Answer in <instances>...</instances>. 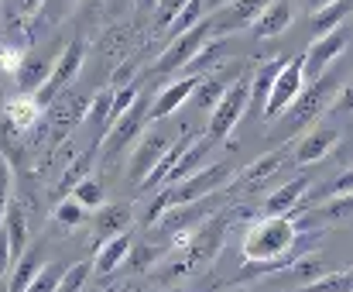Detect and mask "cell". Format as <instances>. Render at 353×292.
I'll use <instances>...</instances> for the list:
<instances>
[{
    "mask_svg": "<svg viewBox=\"0 0 353 292\" xmlns=\"http://www.w3.org/2000/svg\"><path fill=\"white\" fill-rule=\"evenodd\" d=\"M312 241H319V234H302V227L292 217H268L247 231L243 258L250 265L236 279H254V275H271L278 269H288Z\"/></svg>",
    "mask_w": 353,
    "mask_h": 292,
    "instance_id": "obj_1",
    "label": "cell"
},
{
    "mask_svg": "<svg viewBox=\"0 0 353 292\" xmlns=\"http://www.w3.org/2000/svg\"><path fill=\"white\" fill-rule=\"evenodd\" d=\"M247 210H220V213H213L196 234H192V241L175 255V258H168L165 265H161V279L158 282H168V279H179V275H189V272H196V269H206L216 255H220V248H223V237H227V231L234 227L236 220L243 217Z\"/></svg>",
    "mask_w": 353,
    "mask_h": 292,
    "instance_id": "obj_2",
    "label": "cell"
},
{
    "mask_svg": "<svg viewBox=\"0 0 353 292\" xmlns=\"http://www.w3.org/2000/svg\"><path fill=\"white\" fill-rule=\"evenodd\" d=\"M330 100H336V72H323L316 83H305V90L292 100V107L271 124L268 138L281 145L302 138L316 121H323V110L330 107Z\"/></svg>",
    "mask_w": 353,
    "mask_h": 292,
    "instance_id": "obj_3",
    "label": "cell"
},
{
    "mask_svg": "<svg viewBox=\"0 0 353 292\" xmlns=\"http://www.w3.org/2000/svg\"><path fill=\"white\" fill-rule=\"evenodd\" d=\"M234 175H236V165L223 158V162H213V165H206V168L192 172L189 179H182V182H175V186H165V189H161V196L151 203V210H148V220H144V224H151V227H154V224H158V217H161L168 206L203 199V196H210V193L223 189Z\"/></svg>",
    "mask_w": 353,
    "mask_h": 292,
    "instance_id": "obj_4",
    "label": "cell"
},
{
    "mask_svg": "<svg viewBox=\"0 0 353 292\" xmlns=\"http://www.w3.org/2000/svg\"><path fill=\"white\" fill-rule=\"evenodd\" d=\"M250 90H254V76L243 69L234 79V86L223 93V100L210 110V124H206V142L210 145L230 138V131L240 124V117L250 110Z\"/></svg>",
    "mask_w": 353,
    "mask_h": 292,
    "instance_id": "obj_5",
    "label": "cell"
},
{
    "mask_svg": "<svg viewBox=\"0 0 353 292\" xmlns=\"http://www.w3.org/2000/svg\"><path fill=\"white\" fill-rule=\"evenodd\" d=\"M223 203H227V189H216V193H210V196H203V199H192V203L168 206V210L158 217L154 231H158L161 237H172V234H179V231H196V227H203L213 213H220Z\"/></svg>",
    "mask_w": 353,
    "mask_h": 292,
    "instance_id": "obj_6",
    "label": "cell"
},
{
    "mask_svg": "<svg viewBox=\"0 0 353 292\" xmlns=\"http://www.w3.org/2000/svg\"><path fill=\"white\" fill-rule=\"evenodd\" d=\"M210 38H216V31H213L210 14H206L199 24H192L189 31H182V35H175V38L168 41V48L158 55L154 69H158V72H179V69H185V66L199 55V48H203Z\"/></svg>",
    "mask_w": 353,
    "mask_h": 292,
    "instance_id": "obj_7",
    "label": "cell"
},
{
    "mask_svg": "<svg viewBox=\"0 0 353 292\" xmlns=\"http://www.w3.org/2000/svg\"><path fill=\"white\" fill-rule=\"evenodd\" d=\"M305 90V55H292L285 66H281V72H278V79H274V90H271V97H268V107H264V121L268 124H274L288 107H292V100L299 97Z\"/></svg>",
    "mask_w": 353,
    "mask_h": 292,
    "instance_id": "obj_8",
    "label": "cell"
},
{
    "mask_svg": "<svg viewBox=\"0 0 353 292\" xmlns=\"http://www.w3.org/2000/svg\"><path fill=\"white\" fill-rule=\"evenodd\" d=\"M83 59H86V41H83V38H72V41L62 48V55H59V62H55L52 76L45 79V86L34 93V100H38L41 107H48L59 93H65V90H69V83L76 79V72L83 69Z\"/></svg>",
    "mask_w": 353,
    "mask_h": 292,
    "instance_id": "obj_9",
    "label": "cell"
},
{
    "mask_svg": "<svg viewBox=\"0 0 353 292\" xmlns=\"http://www.w3.org/2000/svg\"><path fill=\"white\" fill-rule=\"evenodd\" d=\"M347 41H350V28L340 24L333 35H323L309 45L305 52V83H316L323 72H330V66L347 52Z\"/></svg>",
    "mask_w": 353,
    "mask_h": 292,
    "instance_id": "obj_10",
    "label": "cell"
},
{
    "mask_svg": "<svg viewBox=\"0 0 353 292\" xmlns=\"http://www.w3.org/2000/svg\"><path fill=\"white\" fill-rule=\"evenodd\" d=\"M62 48H65L62 41H52L48 52H24V59H21V66H17V72H14L21 93H38V90L45 86V79L52 76V69H55Z\"/></svg>",
    "mask_w": 353,
    "mask_h": 292,
    "instance_id": "obj_11",
    "label": "cell"
},
{
    "mask_svg": "<svg viewBox=\"0 0 353 292\" xmlns=\"http://www.w3.org/2000/svg\"><path fill=\"white\" fill-rule=\"evenodd\" d=\"M144 121H148V114H144V100L137 97V104H134L123 117H117V121L110 124V131L100 138V162H110L117 151H123V148L130 145V142L141 135Z\"/></svg>",
    "mask_w": 353,
    "mask_h": 292,
    "instance_id": "obj_12",
    "label": "cell"
},
{
    "mask_svg": "<svg viewBox=\"0 0 353 292\" xmlns=\"http://www.w3.org/2000/svg\"><path fill=\"white\" fill-rule=\"evenodd\" d=\"M172 145H175V142H172V135H168V131H161V128L148 131V135L141 138V145L134 148V155H130L127 179H130V182H144V175L161 162V155H165Z\"/></svg>",
    "mask_w": 353,
    "mask_h": 292,
    "instance_id": "obj_13",
    "label": "cell"
},
{
    "mask_svg": "<svg viewBox=\"0 0 353 292\" xmlns=\"http://www.w3.org/2000/svg\"><path fill=\"white\" fill-rule=\"evenodd\" d=\"M268 3L271 0H230L227 7L210 14L213 31L216 35H230V31H240V28H254V21L268 10Z\"/></svg>",
    "mask_w": 353,
    "mask_h": 292,
    "instance_id": "obj_14",
    "label": "cell"
},
{
    "mask_svg": "<svg viewBox=\"0 0 353 292\" xmlns=\"http://www.w3.org/2000/svg\"><path fill=\"white\" fill-rule=\"evenodd\" d=\"M336 142H340V128H336L333 121H316V124L299 138V145H295V162H299V165H312V162H319Z\"/></svg>",
    "mask_w": 353,
    "mask_h": 292,
    "instance_id": "obj_15",
    "label": "cell"
},
{
    "mask_svg": "<svg viewBox=\"0 0 353 292\" xmlns=\"http://www.w3.org/2000/svg\"><path fill=\"white\" fill-rule=\"evenodd\" d=\"M243 72V66H216L213 72H206V79H199V86H196V93H192V104H196V110H213L220 100H223V93L234 86V79Z\"/></svg>",
    "mask_w": 353,
    "mask_h": 292,
    "instance_id": "obj_16",
    "label": "cell"
},
{
    "mask_svg": "<svg viewBox=\"0 0 353 292\" xmlns=\"http://www.w3.org/2000/svg\"><path fill=\"white\" fill-rule=\"evenodd\" d=\"M196 86H199L196 76H185V79H175L172 86H165V90L158 93V100L151 104L148 121H165V117H172V114H175V110L196 93Z\"/></svg>",
    "mask_w": 353,
    "mask_h": 292,
    "instance_id": "obj_17",
    "label": "cell"
},
{
    "mask_svg": "<svg viewBox=\"0 0 353 292\" xmlns=\"http://www.w3.org/2000/svg\"><path fill=\"white\" fill-rule=\"evenodd\" d=\"M305 193H309V179H305V175H295L292 182H285L281 189H274V193L268 196L264 213H268V217H288V213L305 199Z\"/></svg>",
    "mask_w": 353,
    "mask_h": 292,
    "instance_id": "obj_18",
    "label": "cell"
},
{
    "mask_svg": "<svg viewBox=\"0 0 353 292\" xmlns=\"http://www.w3.org/2000/svg\"><path fill=\"white\" fill-rule=\"evenodd\" d=\"M130 255V234L123 231L117 237H107L100 248H97V258H93V275L97 279H107L114 269H117L120 262Z\"/></svg>",
    "mask_w": 353,
    "mask_h": 292,
    "instance_id": "obj_19",
    "label": "cell"
},
{
    "mask_svg": "<svg viewBox=\"0 0 353 292\" xmlns=\"http://www.w3.org/2000/svg\"><path fill=\"white\" fill-rule=\"evenodd\" d=\"M189 148H192V135H189V131H182V135L175 138V145H172L168 151H165V155H161V162H158V165H154V168H151V172L144 175V182H141V186H144V189H158V186H165L168 172H172V168L179 165V158H182V155H185Z\"/></svg>",
    "mask_w": 353,
    "mask_h": 292,
    "instance_id": "obj_20",
    "label": "cell"
},
{
    "mask_svg": "<svg viewBox=\"0 0 353 292\" xmlns=\"http://www.w3.org/2000/svg\"><path fill=\"white\" fill-rule=\"evenodd\" d=\"M292 24V3L288 0H271L268 10L254 21V38H278Z\"/></svg>",
    "mask_w": 353,
    "mask_h": 292,
    "instance_id": "obj_21",
    "label": "cell"
},
{
    "mask_svg": "<svg viewBox=\"0 0 353 292\" xmlns=\"http://www.w3.org/2000/svg\"><path fill=\"white\" fill-rule=\"evenodd\" d=\"M48 262H45V251L41 248H28L17 262H14V269H10V292H28V286L38 279V272L45 269Z\"/></svg>",
    "mask_w": 353,
    "mask_h": 292,
    "instance_id": "obj_22",
    "label": "cell"
},
{
    "mask_svg": "<svg viewBox=\"0 0 353 292\" xmlns=\"http://www.w3.org/2000/svg\"><path fill=\"white\" fill-rule=\"evenodd\" d=\"M288 162H295V155H288V148H274V151H268V155H261L250 168H243V175H240V182H247V186H261L264 179H271L278 168H285Z\"/></svg>",
    "mask_w": 353,
    "mask_h": 292,
    "instance_id": "obj_23",
    "label": "cell"
},
{
    "mask_svg": "<svg viewBox=\"0 0 353 292\" xmlns=\"http://www.w3.org/2000/svg\"><path fill=\"white\" fill-rule=\"evenodd\" d=\"M230 55V45H227V35H216V38H210L203 48H199V55L185 66V72L189 76H206V72H213L216 66H223V59Z\"/></svg>",
    "mask_w": 353,
    "mask_h": 292,
    "instance_id": "obj_24",
    "label": "cell"
},
{
    "mask_svg": "<svg viewBox=\"0 0 353 292\" xmlns=\"http://www.w3.org/2000/svg\"><path fill=\"white\" fill-rule=\"evenodd\" d=\"M350 14H353V0H333L330 7H323V10L312 14V35H316V38L333 35L340 24H347Z\"/></svg>",
    "mask_w": 353,
    "mask_h": 292,
    "instance_id": "obj_25",
    "label": "cell"
},
{
    "mask_svg": "<svg viewBox=\"0 0 353 292\" xmlns=\"http://www.w3.org/2000/svg\"><path fill=\"white\" fill-rule=\"evenodd\" d=\"M281 66H285V62H281V59H274V62H264V66L257 69V76H254V90H250V110L264 114L268 97H271V90H274V79H278Z\"/></svg>",
    "mask_w": 353,
    "mask_h": 292,
    "instance_id": "obj_26",
    "label": "cell"
},
{
    "mask_svg": "<svg viewBox=\"0 0 353 292\" xmlns=\"http://www.w3.org/2000/svg\"><path fill=\"white\" fill-rule=\"evenodd\" d=\"M127 224H130V206H100V213H97V220H93V227H97V237H117L127 231Z\"/></svg>",
    "mask_w": 353,
    "mask_h": 292,
    "instance_id": "obj_27",
    "label": "cell"
},
{
    "mask_svg": "<svg viewBox=\"0 0 353 292\" xmlns=\"http://www.w3.org/2000/svg\"><path fill=\"white\" fill-rule=\"evenodd\" d=\"M3 227H7V237H10V251H14V262L28 251V217H24V206L14 199L10 203V210H7V220H3Z\"/></svg>",
    "mask_w": 353,
    "mask_h": 292,
    "instance_id": "obj_28",
    "label": "cell"
},
{
    "mask_svg": "<svg viewBox=\"0 0 353 292\" xmlns=\"http://www.w3.org/2000/svg\"><path fill=\"white\" fill-rule=\"evenodd\" d=\"M38 110H41V104L34 100V93H21L17 100H10L7 117L14 121V128H31L34 117H38Z\"/></svg>",
    "mask_w": 353,
    "mask_h": 292,
    "instance_id": "obj_29",
    "label": "cell"
},
{
    "mask_svg": "<svg viewBox=\"0 0 353 292\" xmlns=\"http://www.w3.org/2000/svg\"><path fill=\"white\" fill-rule=\"evenodd\" d=\"M110 110H114V86H107V90H100V93L93 97L86 121H90L93 128H100V131L107 135V131H110Z\"/></svg>",
    "mask_w": 353,
    "mask_h": 292,
    "instance_id": "obj_30",
    "label": "cell"
},
{
    "mask_svg": "<svg viewBox=\"0 0 353 292\" xmlns=\"http://www.w3.org/2000/svg\"><path fill=\"white\" fill-rule=\"evenodd\" d=\"M206 148H210V142L206 145H192L182 158H179V165L168 172V179H165V186H175V182H182V179H189L199 165H203V158H206Z\"/></svg>",
    "mask_w": 353,
    "mask_h": 292,
    "instance_id": "obj_31",
    "label": "cell"
},
{
    "mask_svg": "<svg viewBox=\"0 0 353 292\" xmlns=\"http://www.w3.org/2000/svg\"><path fill=\"white\" fill-rule=\"evenodd\" d=\"M347 193H353V168H347L343 175H336L333 182L319 186L316 193H305V203L312 206V203H319V199H330V196H347Z\"/></svg>",
    "mask_w": 353,
    "mask_h": 292,
    "instance_id": "obj_32",
    "label": "cell"
},
{
    "mask_svg": "<svg viewBox=\"0 0 353 292\" xmlns=\"http://www.w3.org/2000/svg\"><path fill=\"white\" fill-rule=\"evenodd\" d=\"M299 292H353V269L350 272H333V275H323L309 286H302Z\"/></svg>",
    "mask_w": 353,
    "mask_h": 292,
    "instance_id": "obj_33",
    "label": "cell"
},
{
    "mask_svg": "<svg viewBox=\"0 0 353 292\" xmlns=\"http://www.w3.org/2000/svg\"><path fill=\"white\" fill-rule=\"evenodd\" d=\"M292 279H299V282H316V279H323L326 275V265H323V258H302V262H292L288 269H285Z\"/></svg>",
    "mask_w": 353,
    "mask_h": 292,
    "instance_id": "obj_34",
    "label": "cell"
},
{
    "mask_svg": "<svg viewBox=\"0 0 353 292\" xmlns=\"http://www.w3.org/2000/svg\"><path fill=\"white\" fill-rule=\"evenodd\" d=\"M79 3H83V0H45L41 10H38V21H41V24H59V21H65Z\"/></svg>",
    "mask_w": 353,
    "mask_h": 292,
    "instance_id": "obj_35",
    "label": "cell"
},
{
    "mask_svg": "<svg viewBox=\"0 0 353 292\" xmlns=\"http://www.w3.org/2000/svg\"><path fill=\"white\" fill-rule=\"evenodd\" d=\"M65 272H69V269H65L62 262H52V265H45V269L38 272V279L28 286V292H55Z\"/></svg>",
    "mask_w": 353,
    "mask_h": 292,
    "instance_id": "obj_36",
    "label": "cell"
},
{
    "mask_svg": "<svg viewBox=\"0 0 353 292\" xmlns=\"http://www.w3.org/2000/svg\"><path fill=\"white\" fill-rule=\"evenodd\" d=\"M72 196H76L83 206H90V210H100V206H103V186H100L97 179H79V182L72 186Z\"/></svg>",
    "mask_w": 353,
    "mask_h": 292,
    "instance_id": "obj_37",
    "label": "cell"
},
{
    "mask_svg": "<svg viewBox=\"0 0 353 292\" xmlns=\"http://www.w3.org/2000/svg\"><path fill=\"white\" fill-rule=\"evenodd\" d=\"M90 275H93V265L90 262H76V265H69V272L62 275V282H59L55 292H83Z\"/></svg>",
    "mask_w": 353,
    "mask_h": 292,
    "instance_id": "obj_38",
    "label": "cell"
},
{
    "mask_svg": "<svg viewBox=\"0 0 353 292\" xmlns=\"http://www.w3.org/2000/svg\"><path fill=\"white\" fill-rule=\"evenodd\" d=\"M203 17H206V3H203V0H189V3H185V10L172 21V38H175V35H182V31H189V28H192V24H199Z\"/></svg>",
    "mask_w": 353,
    "mask_h": 292,
    "instance_id": "obj_39",
    "label": "cell"
},
{
    "mask_svg": "<svg viewBox=\"0 0 353 292\" xmlns=\"http://www.w3.org/2000/svg\"><path fill=\"white\" fill-rule=\"evenodd\" d=\"M10 203H14V172H10V162L0 155V227L7 220Z\"/></svg>",
    "mask_w": 353,
    "mask_h": 292,
    "instance_id": "obj_40",
    "label": "cell"
},
{
    "mask_svg": "<svg viewBox=\"0 0 353 292\" xmlns=\"http://www.w3.org/2000/svg\"><path fill=\"white\" fill-rule=\"evenodd\" d=\"M323 220H353V193L347 196H330L326 206H319Z\"/></svg>",
    "mask_w": 353,
    "mask_h": 292,
    "instance_id": "obj_41",
    "label": "cell"
},
{
    "mask_svg": "<svg viewBox=\"0 0 353 292\" xmlns=\"http://www.w3.org/2000/svg\"><path fill=\"white\" fill-rule=\"evenodd\" d=\"M83 210H86V206H83L76 196H65V199L59 203V210H55V220H59L62 227H76V224L83 220Z\"/></svg>",
    "mask_w": 353,
    "mask_h": 292,
    "instance_id": "obj_42",
    "label": "cell"
},
{
    "mask_svg": "<svg viewBox=\"0 0 353 292\" xmlns=\"http://www.w3.org/2000/svg\"><path fill=\"white\" fill-rule=\"evenodd\" d=\"M137 86H120V90H114V110H110V124L117 121V117H123L134 104H137Z\"/></svg>",
    "mask_w": 353,
    "mask_h": 292,
    "instance_id": "obj_43",
    "label": "cell"
},
{
    "mask_svg": "<svg viewBox=\"0 0 353 292\" xmlns=\"http://www.w3.org/2000/svg\"><path fill=\"white\" fill-rule=\"evenodd\" d=\"M185 3H189V0H161V3L154 7V28H168V24L185 10Z\"/></svg>",
    "mask_w": 353,
    "mask_h": 292,
    "instance_id": "obj_44",
    "label": "cell"
},
{
    "mask_svg": "<svg viewBox=\"0 0 353 292\" xmlns=\"http://www.w3.org/2000/svg\"><path fill=\"white\" fill-rule=\"evenodd\" d=\"M14 269V251H10V237H7V227H0V279L10 275Z\"/></svg>",
    "mask_w": 353,
    "mask_h": 292,
    "instance_id": "obj_45",
    "label": "cell"
},
{
    "mask_svg": "<svg viewBox=\"0 0 353 292\" xmlns=\"http://www.w3.org/2000/svg\"><path fill=\"white\" fill-rule=\"evenodd\" d=\"M134 69H137V62L134 59H127L123 66H117V72H114V90H120V86H130V76H134Z\"/></svg>",
    "mask_w": 353,
    "mask_h": 292,
    "instance_id": "obj_46",
    "label": "cell"
},
{
    "mask_svg": "<svg viewBox=\"0 0 353 292\" xmlns=\"http://www.w3.org/2000/svg\"><path fill=\"white\" fill-rule=\"evenodd\" d=\"M333 110H340V114H353V83H347V86L336 93V100H333Z\"/></svg>",
    "mask_w": 353,
    "mask_h": 292,
    "instance_id": "obj_47",
    "label": "cell"
},
{
    "mask_svg": "<svg viewBox=\"0 0 353 292\" xmlns=\"http://www.w3.org/2000/svg\"><path fill=\"white\" fill-rule=\"evenodd\" d=\"M41 3H45V0H17V7H21L24 14H38V10H41Z\"/></svg>",
    "mask_w": 353,
    "mask_h": 292,
    "instance_id": "obj_48",
    "label": "cell"
},
{
    "mask_svg": "<svg viewBox=\"0 0 353 292\" xmlns=\"http://www.w3.org/2000/svg\"><path fill=\"white\" fill-rule=\"evenodd\" d=\"M206 3V14H213V10H220V7H227L230 0H203Z\"/></svg>",
    "mask_w": 353,
    "mask_h": 292,
    "instance_id": "obj_49",
    "label": "cell"
},
{
    "mask_svg": "<svg viewBox=\"0 0 353 292\" xmlns=\"http://www.w3.org/2000/svg\"><path fill=\"white\" fill-rule=\"evenodd\" d=\"M330 3H333V0H309V10L316 14V10H323V7H330Z\"/></svg>",
    "mask_w": 353,
    "mask_h": 292,
    "instance_id": "obj_50",
    "label": "cell"
},
{
    "mask_svg": "<svg viewBox=\"0 0 353 292\" xmlns=\"http://www.w3.org/2000/svg\"><path fill=\"white\" fill-rule=\"evenodd\" d=\"M83 3H86V7H90V10H97V7H100V3H103V0H83Z\"/></svg>",
    "mask_w": 353,
    "mask_h": 292,
    "instance_id": "obj_51",
    "label": "cell"
},
{
    "mask_svg": "<svg viewBox=\"0 0 353 292\" xmlns=\"http://www.w3.org/2000/svg\"><path fill=\"white\" fill-rule=\"evenodd\" d=\"M137 3H141V7H158L161 0H137Z\"/></svg>",
    "mask_w": 353,
    "mask_h": 292,
    "instance_id": "obj_52",
    "label": "cell"
},
{
    "mask_svg": "<svg viewBox=\"0 0 353 292\" xmlns=\"http://www.w3.org/2000/svg\"><path fill=\"white\" fill-rule=\"evenodd\" d=\"M117 292H134V289H130V286H120V289Z\"/></svg>",
    "mask_w": 353,
    "mask_h": 292,
    "instance_id": "obj_53",
    "label": "cell"
},
{
    "mask_svg": "<svg viewBox=\"0 0 353 292\" xmlns=\"http://www.w3.org/2000/svg\"><path fill=\"white\" fill-rule=\"evenodd\" d=\"M120 3H127V0H114V10H117V7H120Z\"/></svg>",
    "mask_w": 353,
    "mask_h": 292,
    "instance_id": "obj_54",
    "label": "cell"
},
{
    "mask_svg": "<svg viewBox=\"0 0 353 292\" xmlns=\"http://www.w3.org/2000/svg\"><path fill=\"white\" fill-rule=\"evenodd\" d=\"M114 292H117V289H114Z\"/></svg>",
    "mask_w": 353,
    "mask_h": 292,
    "instance_id": "obj_55",
    "label": "cell"
}]
</instances>
